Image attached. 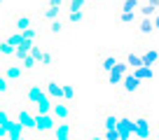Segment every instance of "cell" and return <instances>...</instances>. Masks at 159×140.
<instances>
[{"label": "cell", "instance_id": "e0dca14e", "mask_svg": "<svg viewBox=\"0 0 159 140\" xmlns=\"http://www.w3.org/2000/svg\"><path fill=\"white\" fill-rule=\"evenodd\" d=\"M131 75H134L136 80L145 82V80H154V77H157V72H154V68H150V65H140V68H134V70H131Z\"/></svg>", "mask_w": 159, "mask_h": 140}, {"label": "cell", "instance_id": "83f0119b", "mask_svg": "<svg viewBox=\"0 0 159 140\" xmlns=\"http://www.w3.org/2000/svg\"><path fill=\"white\" fill-rule=\"evenodd\" d=\"M63 86V100L66 103H73L75 100V86L73 84H61Z\"/></svg>", "mask_w": 159, "mask_h": 140}, {"label": "cell", "instance_id": "ac0fdd59", "mask_svg": "<svg viewBox=\"0 0 159 140\" xmlns=\"http://www.w3.org/2000/svg\"><path fill=\"white\" fill-rule=\"evenodd\" d=\"M16 124H19L21 129L33 131V129H35V115H33L30 110H26V107H24V110L19 112V121H16Z\"/></svg>", "mask_w": 159, "mask_h": 140}, {"label": "cell", "instance_id": "6da1fadb", "mask_svg": "<svg viewBox=\"0 0 159 140\" xmlns=\"http://www.w3.org/2000/svg\"><path fill=\"white\" fill-rule=\"evenodd\" d=\"M150 133H152V115L148 110L134 112V138L136 140H148Z\"/></svg>", "mask_w": 159, "mask_h": 140}, {"label": "cell", "instance_id": "ab89813d", "mask_svg": "<svg viewBox=\"0 0 159 140\" xmlns=\"http://www.w3.org/2000/svg\"><path fill=\"white\" fill-rule=\"evenodd\" d=\"M68 140H77V138H73V135H70V138H68Z\"/></svg>", "mask_w": 159, "mask_h": 140}, {"label": "cell", "instance_id": "9a60e30c", "mask_svg": "<svg viewBox=\"0 0 159 140\" xmlns=\"http://www.w3.org/2000/svg\"><path fill=\"white\" fill-rule=\"evenodd\" d=\"M140 61H143V65H159V47H148V49L140 54Z\"/></svg>", "mask_w": 159, "mask_h": 140}, {"label": "cell", "instance_id": "277c9868", "mask_svg": "<svg viewBox=\"0 0 159 140\" xmlns=\"http://www.w3.org/2000/svg\"><path fill=\"white\" fill-rule=\"evenodd\" d=\"M119 61V56L115 54V51H108V49H103V51H98V56H96V65H98V75H108L110 70L115 68V63Z\"/></svg>", "mask_w": 159, "mask_h": 140}, {"label": "cell", "instance_id": "4dcf8cb0", "mask_svg": "<svg viewBox=\"0 0 159 140\" xmlns=\"http://www.w3.org/2000/svg\"><path fill=\"white\" fill-rule=\"evenodd\" d=\"M35 37H38V28H26L24 33H21V40H30V42H35Z\"/></svg>", "mask_w": 159, "mask_h": 140}, {"label": "cell", "instance_id": "4fadbf2b", "mask_svg": "<svg viewBox=\"0 0 159 140\" xmlns=\"http://www.w3.org/2000/svg\"><path fill=\"white\" fill-rule=\"evenodd\" d=\"M35 19H40L42 24H52V21L61 19V10H54V7H47V5H42V7H40V12L35 14Z\"/></svg>", "mask_w": 159, "mask_h": 140}, {"label": "cell", "instance_id": "603a6c76", "mask_svg": "<svg viewBox=\"0 0 159 140\" xmlns=\"http://www.w3.org/2000/svg\"><path fill=\"white\" fill-rule=\"evenodd\" d=\"M136 12H117V24L126 26V24H136Z\"/></svg>", "mask_w": 159, "mask_h": 140}, {"label": "cell", "instance_id": "cb8c5ba5", "mask_svg": "<svg viewBox=\"0 0 159 140\" xmlns=\"http://www.w3.org/2000/svg\"><path fill=\"white\" fill-rule=\"evenodd\" d=\"M19 65L24 68V72H33V70L38 68V61H35V59H33L30 54H26L24 59H21V63H19Z\"/></svg>", "mask_w": 159, "mask_h": 140}, {"label": "cell", "instance_id": "8992f818", "mask_svg": "<svg viewBox=\"0 0 159 140\" xmlns=\"http://www.w3.org/2000/svg\"><path fill=\"white\" fill-rule=\"evenodd\" d=\"M56 126V119L52 115H35V133L38 135H49Z\"/></svg>", "mask_w": 159, "mask_h": 140}, {"label": "cell", "instance_id": "7402d4cb", "mask_svg": "<svg viewBox=\"0 0 159 140\" xmlns=\"http://www.w3.org/2000/svg\"><path fill=\"white\" fill-rule=\"evenodd\" d=\"M89 7V0H68L66 2V12H80Z\"/></svg>", "mask_w": 159, "mask_h": 140}, {"label": "cell", "instance_id": "f546056e", "mask_svg": "<svg viewBox=\"0 0 159 140\" xmlns=\"http://www.w3.org/2000/svg\"><path fill=\"white\" fill-rule=\"evenodd\" d=\"M45 5H47V7H54V10L66 12V0H45Z\"/></svg>", "mask_w": 159, "mask_h": 140}, {"label": "cell", "instance_id": "2e32d148", "mask_svg": "<svg viewBox=\"0 0 159 140\" xmlns=\"http://www.w3.org/2000/svg\"><path fill=\"white\" fill-rule=\"evenodd\" d=\"M89 7L87 10H80V12H68L66 14V24H70V26H80V24H84L87 19H89Z\"/></svg>", "mask_w": 159, "mask_h": 140}, {"label": "cell", "instance_id": "ffe728a7", "mask_svg": "<svg viewBox=\"0 0 159 140\" xmlns=\"http://www.w3.org/2000/svg\"><path fill=\"white\" fill-rule=\"evenodd\" d=\"M66 21L63 19H56V21H52V24H47V33L52 35V37H59V35H63L66 33Z\"/></svg>", "mask_w": 159, "mask_h": 140}, {"label": "cell", "instance_id": "b9f144b4", "mask_svg": "<svg viewBox=\"0 0 159 140\" xmlns=\"http://www.w3.org/2000/svg\"><path fill=\"white\" fill-rule=\"evenodd\" d=\"M0 2H2V0H0Z\"/></svg>", "mask_w": 159, "mask_h": 140}, {"label": "cell", "instance_id": "e575fe53", "mask_svg": "<svg viewBox=\"0 0 159 140\" xmlns=\"http://www.w3.org/2000/svg\"><path fill=\"white\" fill-rule=\"evenodd\" d=\"M84 140H103V135H101L98 131H89V133L84 135Z\"/></svg>", "mask_w": 159, "mask_h": 140}, {"label": "cell", "instance_id": "30bf717a", "mask_svg": "<svg viewBox=\"0 0 159 140\" xmlns=\"http://www.w3.org/2000/svg\"><path fill=\"white\" fill-rule=\"evenodd\" d=\"M134 26H136V33H138V37H152V35H154L152 16H138Z\"/></svg>", "mask_w": 159, "mask_h": 140}, {"label": "cell", "instance_id": "44dd1931", "mask_svg": "<svg viewBox=\"0 0 159 140\" xmlns=\"http://www.w3.org/2000/svg\"><path fill=\"white\" fill-rule=\"evenodd\" d=\"M35 107H38V112H35V115H52V98L45 94L38 103H35Z\"/></svg>", "mask_w": 159, "mask_h": 140}, {"label": "cell", "instance_id": "9c48e42d", "mask_svg": "<svg viewBox=\"0 0 159 140\" xmlns=\"http://www.w3.org/2000/svg\"><path fill=\"white\" fill-rule=\"evenodd\" d=\"M24 75H26V72H24V68H21V65L19 63H10V65H2V72H0V77H5V80L7 82H10V84H12V82H19V80H24Z\"/></svg>", "mask_w": 159, "mask_h": 140}, {"label": "cell", "instance_id": "d4e9b609", "mask_svg": "<svg viewBox=\"0 0 159 140\" xmlns=\"http://www.w3.org/2000/svg\"><path fill=\"white\" fill-rule=\"evenodd\" d=\"M140 2L143 0H122V5H119L117 12H136L140 7Z\"/></svg>", "mask_w": 159, "mask_h": 140}, {"label": "cell", "instance_id": "d6a6232c", "mask_svg": "<svg viewBox=\"0 0 159 140\" xmlns=\"http://www.w3.org/2000/svg\"><path fill=\"white\" fill-rule=\"evenodd\" d=\"M12 91V84L5 80V77H0V96H7Z\"/></svg>", "mask_w": 159, "mask_h": 140}, {"label": "cell", "instance_id": "ee69618b", "mask_svg": "<svg viewBox=\"0 0 159 140\" xmlns=\"http://www.w3.org/2000/svg\"><path fill=\"white\" fill-rule=\"evenodd\" d=\"M148 140H150V138H148Z\"/></svg>", "mask_w": 159, "mask_h": 140}, {"label": "cell", "instance_id": "5b68a950", "mask_svg": "<svg viewBox=\"0 0 159 140\" xmlns=\"http://www.w3.org/2000/svg\"><path fill=\"white\" fill-rule=\"evenodd\" d=\"M52 117L59 121H70L75 117V110H73V105L66 103V100H56V103H52Z\"/></svg>", "mask_w": 159, "mask_h": 140}, {"label": "cell", "instance_id": "4316f807", "mask_svg": "<svg viewBox=\"0 0 159 140\" xmlns=\"http://www.w3.org/2000/svg\"><path fill=\"white\" fill-rule=\"evenodd\" d=\"M12 54H14V47L2 37V40H0V59H7V56H12Z\"/></svg>", "mask_w": 159, "mask_h": 140}, {"label": "cell", "instance_id": "3957f363", "mask_svg": "<svg viewBox=\"0 0 159 140\" xmlns=\"http://www.w3.org/2000/svg\"><path fill=\"white\" fill-rule=\"evenodd\" d=\"M117 115H119V110L115 105H103V107H101V117H98L101 131H115V126H117Z\"/></svg>", "mask_w": 159, "mask_h": 140}, {"label": "cell", "instance_id": "f35d334b", "mask_svg": "<svg viewBox=\"0 0 159 140\" xmlns=\"http://www.w3.org/2000/svg\"><path fill=\"white\" fill-rule=\"evenodd\" d=\"M91 2H103V0H91Z\"/></svg>", "mask_w": 159, "mask_h": 140}, {"label": "cell", "instance_id": "5bb4252c", "mask_svg": "<svg viewBox=\"0 0 159 140\" xmlns=\"http://www.w3.org/2000/svg\"><path fill=\"white\" fill-rule=\"evenodd\" d=\"M52 133H54L56 140H68L70 135H73V124H70V121H56Z\"/></svg>", "mask_w": 159, "mask_h": 140}, {"label": "cell", "instance_id": "8fae6325", "mask_svg": "<svg viewBox=\"0 0 159 140\" xmlns=\"http://www.w3.org/2000/svg\"><path fill=\"white\" fill-rule=\"evenodd\" d=\"M42 96H45V89H42V84H40V82L28 84V86H26V91H24V98H26V103H28V105H35Z\"/></svg>", "mask_w": 159, "mask_h": 140}, {"label": "cell", "instance_id": "7c38bea8", "mask_svg": "<svg viewBox=\"0 0 159 140\" xmlns=\"http://www.w3.org/2000/svg\"><path fill=\"white\" fill-rule=\"evenodd\" d=\"M40 84H42L45 94L49 96L52 100H63V86H61L56 80H45V82H40Z\"/></svg>", "mask_w": 159, "mask_h": 140}, {"label": "cell", "instance_id": "52a82bcc", "mask_svg": "<svg viewBox=\"0 0 159 140\" xmlns=\"http://www.w3.org/2000/svg\"><path fill=\"white\" fill-rule=\"evenodd\" d=\"M129 72V65L124 63V61L119 59L117 63H115V68L110 70L108 75H105V80H108V84H112V86H119L122 84V80H124V75Z\"/></svg>", "mask_w": 159, "mask_h": 140}, {"label": "cell", "instance_id": "836d02e7", "mask_svg": "<svg viewBox=\"0 0 159 140\" xmlns=\"http://www.w3.org/2000/svg\"><path fill=\"white\" fill-rule=\"evenodd\" d=\"M28 54L33 56L35 61H40V54H42V47H40V45H33V47H30V51H28Z\"/></svg>", "mask_w": 159, "mask_h": 140}, {"label": "cell", "instance_id": "7a4b0ae2", "mask_svg": "<svg viewBox=\"0 0 159 140\" xmlns=\"http://www.w3.org/2000/svg\"><path fill=\"white\" fill-rule=\"evenodd\" d=\"M119 89H122V94L126 96V98H134V96H140L145 91V84L140 80H136L134 75H131V70L124 75V80H122V84H119Z\"/></svg>", "mask_w": 159, "mask_h": 140}, {"label": "cell", "instance_id": "ba28073f", "mask_svg": "<svg viewBox=\"0 0 159 140\" xmlns=\"http://www.w3.org/2000/svg\"><path fill=\"white\" fill-rule=\"evenodd\" d=\"M33 21H35L33 12H21L12 19V28H14V33H24L26 28H33Z\"/></svg>", "mask_w": 159, "mask_h": 140}, {"label": "cell", "instance_id": "74e56055", "mask_svg": "<svg viewBox=\"0 0 159 140\" xmlns=\"http://www.w3.org/2000/svg\"><path fill=\"white\" fill-rule=\"evenodd\" d=\"M5 135H7V131L2 129V126H0V138H5Z\"/></svg>", "mask_w": 159, "mask_h": 140}, {"label": "cell", "instance_id": "7bdbcfd3", "mask_svg": "<svg viewBox=\"0 0 159 140\" xmlns=\"http://www.w3.org/2000/svg\"><path fill=\"white\" fill-rule=\"evenodd\" d=\"M89 2H91V0H89Z\"/></svg>", "mask_w": 159, "mask_h": 140}, {"label": "cell", "instance_id": "d590c367", "mask_svg": "<svg viewBox=\"0 0 159 140\" xmlns=\"http://www.w3.org/2000/svg\"><path fill=\"white\" fill-rule=\"evenodd\" d=\"M152 28H154V33H159V12L152 14Z\"/></svg>", "mask_w": 159, "mask_h": 140}, {"label": "cell", "instance_id": "1f68e13d", "mask_svg": "<svg viewBox=\"0 0 159 140\" xmlns=\"http://www.w3.org/2000/svg\"><path fill=\"white\" fill-rule=\"evenodd\" d=\"M5 40H7V42H10V45H12V47L16 49V47L21 45V33H10V35L5 37Z\"/></svg>", "mask_w": 159, "mask_h": 140}, {"label": "cell", "instance_id": "60d3db41", "mask_svg": "<svg viewBox=\"0 0 159 140\" xmlns=\"http://www.w3.org/2000/svg\"><path fill=\"white\" fill-rule=\"evenodd\" d=\"M16 140H28V138H16Z\"/></svg>", "mask_w": 159, "mask_h": 140}, {"label": "cell", "instance_id": "d6986e66", "mask_svg": "<svg viewBox=\"0 0 159 140\" xmlns=\"http://www.w3.org/2000/svg\"><path fill=\"white\" fill-rule=\"evenodd\" d=\"M119 59H122L126 65H129V70L140 68V65H143V61H140V54H138V51H126V54H124V56H119Z\"/></svg>", "mask_w": 159, "mask_h": 140}, {"label": "cell", "instance_id": "f1b7e54d", "mask_svg": "<svg viewBox=\"0 0 159 140\" xmlns=\"http://www.w3.org/2000/svg\"><path fill=\"white\" fill-rule=\"evenodd\" d=\"M0 126H2V129H5V131H10V129H12L10 115H7V110H2V107H0Z\"/></svg>", "mask_w": 159, "mask_h": 140}, {"label": "cell", "instance_id": "484cf974", "mask_svg": "<svg viewBox=\"0 0 159 140\" xmlns=\"http://www.w3.org/2000/svg\"><path fill=\"white\" fill-rule=\"evenodd\" d=\"M38 65H42V68H49V65H54V54H52L49 49H42V54H40V61Z\"/></svg>", "mask_w": 159, "mask_h": 140}, {"label": "cell", "instance_id": "8d00e7d4", "mask_svg": "<svg viewBox=\"0 0 159 140\" xmlns=\"http://www.w3.org/2000/svg\"><path fill=\"white\" fill-rule=\"evenodd\" d=\"M152 140H159V124H152V133H150Z\"/></svg>", "mask_w": 159, "mask_h": 140}]
</instances>
